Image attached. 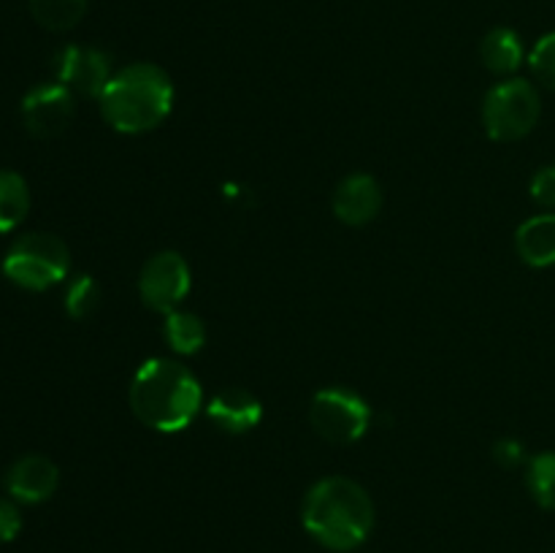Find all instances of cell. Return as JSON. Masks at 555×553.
I'll return each instance as SVG.
<instances>
[{
  "label": "cell",
  "mask_w": 555,
  "mask_h": 553,
  "mask_svg": "<svg viewBox=\"0 0 555 553\" xmlns=\"http://www.w3.org/2000/svg\"><path fill=\"white\" fill-rule=\"evenodd\" d=\"M130 410L144 426L163 434L184 432L204 407L198 377L171 358H150L130 380Z\"/></svg>",
  "instance_id": "1"
},
{
  "label": "cell",
  "mask_w": 555,
  "mask_h": 553,
  "mask_svg": "<svg viewBox=\"0 0 555 553\" xmlns=\"http://www.w3.org/2000/svg\"><path fill=\"white\" fill-rule=\"evenodd\" d=\"M301 520L309 537L328 551H356L374 529V502L350 477H323L309 488Z\"/></svg>",
  "instance_id": "2"
},
{
  "label": "cell",
  "mask_w": 555,
  "mask_h": 553,
  "mask_svg": "<svg viewBox=\"0 0 555 553\" xmlns=\"http://www.w3.org/2000/svg\"><path fill=\"white\" fill-rule=\"evenodd\" d=\"M101 114L119 133H146L173 108V81L160 65L133 63L117 70L101 92Z\"/></svg>",
  "instance_id": "3"
},
{
  "label": "cell",
  "mask_w": 555,
  "mask_h": 553,
  "mask_svg": "<svg viewBox=\"0 0 555 553\" xmlns=\"http://www.w3.org/2000/svg\"><path fill=\"white\" fill-rule=\"evenodd\" d=\"M70 271L68 244L54 233L33 231L16 239L3 258V274L25 291H49Z\"/></svg>",
  "instance_id": "4"
},
{
  "label": "cell",
  "mask_w": 555,
  "mask_h": 553,
  "mask_svg": "<svg viewBox=\"0 0 555 553\" xmlns=\"http://www.w3.org/2000/svg\"><path fill=\"white\" fill-rule=\"evenodd\" d=\"M542 114V101L529 79L509 76L488 90L482 103V125L488 139L518 141L537 128Z\"/></svg>",
  "instance_id": "5"
},
{
  "label": "cell",
  "mask_w": 555,
  "mask_h": 553,
  "mask_svg": "<svg viewBox=\"0 0 555 553\" xmlns=\"http://www.w3.org/2000/svg\"><path fill=\"white\" fill-rule=\"evenodd\" d=\"M309 423L331 445H352L369 432L372 410L361 394L341 385L318 390L309 404Z\"/></svg>",
  "instance_id": "6"
},
{
  "label": "cell",
  "mask_w": 555,
  "mask_h": 553,
  "mask_svg": "<svg viewBox=\"0 0 555 553\" xmlns=\"http://www.w3.org/2000/svg\"><path fill=\"white\" fill-rule=\"evenodd\" d=\"M193 276L188 260L173 249L152 255L139 274V296L152 312L171 314L188 298Z\"/></svg>",
  "instance_id": "7"
},
{
  "label": "cell",
  "mask_w": 555,
  "mask_h": 553,
  "mask_svg": "<svg viewBox=\"0 0 555 553\" xmlns=\"http://www.w3.org/2000/svg\"><path fill=\"white\" fill-rule=\"evenodd\" d=\"M74 92L60 81L38 85L22 98V123L36 139H54L74 123Z\"/></svg>",
  "instance_id": "8"
},
{
  "label": "cell",
  "mask_w": 555,
  "mask_h": 553,
  "mask_svg": "<svg viewBox=\"0 0 555 553\" xmlns=\"http://www.w3.org/2000/svg\"><path fill=\"white\" fill-rule=\"evenodd\" d=\"M54 76L70 92H79V95L87 98H101V92L106 90V85L114 76L112 60H108L106 52L95 47L68 43L54 57Z\"/></svg>",
  "instance_id": "9"
},
{
  "label": "cell",
  "mask_w": 555,
  "mask_h": 553,
  "mask_svg": "<svg viewBox=\"0 0 555 553\" xmlns=\"http://www.w3.org/2000/svg\"><path fill=\"white\" fill-rule=\"evenodd\" d=\"M60 486V470L47 455H22L5 475V488L11 499L22 504H41L54 497Z\"/></svg>",
  "instance_id": "10"
},
{
  "label": "cell",
  "mask_w": 555,
  "mask_h": 553,
  "mask_svg": "<svg viewBox=\"0 0 555 553\" xmlns=\"http://www.w3.org/2000/svg\"><path fill=\"white\" fill-rule=\"evenodd\" d=\"M383 209V188L372 173H350L334 190V215L345 226H366Z\"/></svg>",
  "instance_id": "11"
},
{
  "label": "cell",
  "mask_w": 555,
  "mask_h": 553,
  "mask_svg": "<svg viewBox=\"0 0 555 553\" xmlns=\"http://www.w3.org/2000/svg\"><path fill=\"white\" fill-rule=\"evenodd\" d=\"M206 415L228 434H247L263 421V404L247 388H225L206 404Z\"/></svg>",
  "instance_id": "12"
},
{
  "label": "cell",
  "mask_w": 555,
  "mask_h": 553,
  "mask_svg": "<svg viewBox=\"0 0 555 553\" xmlns=\"http://www.w3.org/2000/svg\"><path fill=\"white\" fill-rule=\"evenodd\" d=\"M515 247L524 263L547 269L555 263V215H534L515 233Z\"/></svg>",
  "instance_id": "13"
},
{
  "label": "cell",
  "mask_w": 555,
  "mask_h": 553,
  "mask_svg": "<svg viewBox=\"0 0 555 553\" xmlns=\"http://www.w3.org/2000/svg\"><path fill=\"white\" fill-rule=\"evenodd\" d=\"M480 57L491 74L509 76L524 63V41L509 27H493L486 33L480 43Z\"/></svg>",
  "instance_id": "14"
},
{
  "label": "cell",
  "mask_w": 555,
  "mask_h": 553,
  "mask_svg": "<svg viewBox=\"0 0 555 553\" xmlns=\"http://www.w3.org/2000/svg\"><path fill=\"white\" fill-rule=\"evenodd\" d=\"M30 211V188L25 177L0 168V233H9L25 222Z\"/></svg>",
  "instance_id": "15"
},
{
  "label": "cell",
  "mask_w": 555,
  "mask_h": 553,
  "mask_svg": "<svg viewBox=\"0 0 555 553\" xmlns=\"http://www.w3.org/2000/svg\"><path fill=\"white\" fill-rule=\"evenodd\" d=\"M163 334H166L168 347L177 356H195L206 345L204 320L193 312H184V309H173L171 314H166Z\"/></svg>",
  "instance_id": "16"
},
{
  "label": "cell",
  "mask_w": 555,
  "mask_h": 553,
  "mask_svg": "<svg viewBox=\"0 0 555 553\" xmlns=\"http://www.w3.org/2000/svg\"><path fill=\"white\" fill-rule=\"evenodd\" d=\"M87 11V0H30V14L43 30H74Z\"/></svg>",
  "instance_id": "17"
},
{
  "label": "cell",
  "mask_w": 555,
  "mask_h": 553,
  "mask_svg": "<svg viewBox=\"0 0 555 553\" xmlns=\"http://www.w3.org/2000/svg\"><path fill=\"white\" fill-rule=\"evenodd\" d=\"M526 483L534 497V502L545 510H555V453L534 455L529 461V472H526Z\"/></svg>",
  "instance_id": "18"
},
{
  "label": "cell",
  "mask_w": 555,
  "mask_h": 553,
  "mask_svg": "<svg viewBox=\"0 0 555 553\" xmlns=\"http://www.w3.org/2000/svg\"><path fill=\"white\" fill-rule=\"evenodd\" d=\"M98 307H101V285L90 274L74 276L65 291V312L74 320H87Z\"/></svg>",
  "instance_id": "19"
},
{
  "label": "cell",
  "mask_w": 555,
  "mask_h": 553,
  "mask_svg": "<svg viewBox=\"0 0 555 553\" xmlns=\"http://www.w3.org/2000/svg\"><path fill=\"white\" fill-rule=\"evenodd\" d=\"M529 68L537 81L555 90V33H547L529 52Z\"/></svg>",
  "instance_id": "20"
},
{
  "label": "cell",
  "mask_w": 555,
  "mask_h": 553,
  "mask_svg": "<svg viewBox=\"0 0 555 553\" xmlns=\"http://www.w3.org/2000/svg\"><path fill=\"white\" fill-rule=\"evenodd\" d=\"M531 198L545 209H555V166H545L531 177Z\"/></svg>",
  "instance_id": "21"
},
{
  "label": "cell",
  "mask_w": 555,
  "mask_h": 553,
  "mask_svg": "<svg viewBox=\"0 0 555 553\" xmlns=\"http://www.w3.org/2000/svg\"><path fill=\"white\" fill-rule=\"evenodd\" d=\"M22 531V513L14 499L0 497V542L16 540Z\"/></svg>",
  "instance_id": "22"
},
{
  "label": "cell",
  "mask_w": 555,
  "mask_h": 553,
  "mask_svg": "<svg viewBox=\"0 0 555 553\" xmlns=\"http://www.w3.org/2000/svg\"><path fill=\"white\" fill-rule=\"evenodd\" d=\"M493 459L502 466H507V470H513V466H518L520 461H524V445L513 437L499 439V442L493 445Z\"/></svg>",
  "instance_id": "23"
}]
</instances>
